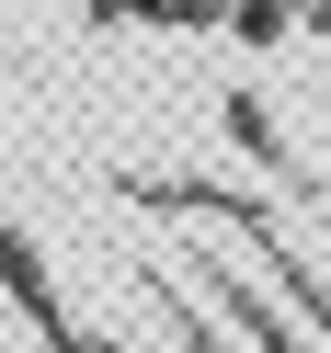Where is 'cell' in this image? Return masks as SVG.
I'll use <instances>...</instances> for the list:
<instances>
[{
  "label": "cell",
  "instance_id": "cell-1",
  "mask_svg": "<svg viewBox=\"0 0 331 353\" xmlns=\"http://www.w3.org/2000/svg\"><path fill=\"white\" fill-rule=\"evenodd\" d=\"M229 137L252 148V160H285V137H274V114H263V92H229Z\"/></svg>",
  "mask_w": 331,
  "mask_h": 353
},
{
  "label": "cell",
  "instance_id": "cell-2",
  "mask_svg": "<svg viewBox=\"0 0 331 353\" xmlns=\"http://www.w3.org/2000/svg\"><path fill=\"white\" fill-rule=\"evenodd\" d=\"M229 23L240 34H285V0H229Z\"/></svg>",
  "mask_w": 331,
  "mask_h": 353
}]
</instances>
